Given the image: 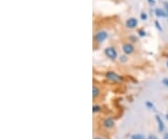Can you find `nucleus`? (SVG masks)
<instances>
[{
  "mask_svg": "<svg viewBox=\"0 0 168 139\" xmlns=\"http://www.w3.org/2000/svg\"><path fill=\"white\" fill-rule=\"evenodd\" d=\"M155 26H156V28H157L158 30H160V31H163L162 25H161V23H159V21H155Z\"/></svg>",
  "mask_w": 168,
  "mask_h": 139,
  "instance_id": "obj_12",
  "label": "nucleus"
},
{
  "mask_svg": "<svg viewBox=\"0 0 168 139\" xmlns=\"http://www.w3.org/2000/svg\"><path fill=\"white\" fill-rule=\"evenodd\" d=\"M138 35H139L140 37H145V36H146L145 30H144V29H139V30H138Z\"/></svg>",
  "mask_w": 168,
  "mask_h": 139,
  "instance_id": "obj_13",
  "label": "nucleus"
},
{
  "mask_svg": "<svg viewBox=\"0 0 168 139\" xmlns=\"http://www.w3.org/2000/svg\"><path fill=\"white\" fill-rule=\"evenodd\" d=\"M106 38H108V33H106L105 31H99V32H97L95 36V39L98 43H101V42L105 41Z\"/></svg>",
  "mask_w": 168,
  "mask_h": 139,
  "instance_id": "obj_1",
  "label": "nucleus"
},
{
  "mask_svg": "<svg viewBox=\"0 0 168 139\" xmlns=\"http://www.w3.org/2000/svg\"><path fill=\"white\" fill-rule=\"evenodd\" d=\"M131 139H145V137L142 134H133Z\"/></svg>",
  "mask_w": 168,
  "mask_h": 139,
  "instance_id": "obj_9",
  "label": "nucleus"
},
{
  "mask_svg": "<svg viewBox=\"0 0 168 139\" xmlns=\"http://www.w3.org/2000/svg\"><path fill=\"white\" fill-rule=\"evenodd\" d=\"M134 46L130 43H126L123 46V51L124 52V53L126 54H131L134 52Z\"/></svg>",
  "mask_w": 168,
  "mask_h": 139,
  "instance_id": "obj_5",
  "label": "nucleus"
},
{
  "mask_svg": "<svg viewBox=\"0 0 168 139\" xmlns=\"http://www.w3.org/2000/svg\"><path fill=\"white\" fill-rule=\"evenodd\" d=\"M166 64H167V66H168V55H167V62H166Z\"/></svg>",
  "mask_w": 168,
  "mask_h": 139,
  "instance_id": "obj_21",
  "label": "nucleus"
},
{
  "mask_svg": "<svg viewBox=\"0 0 168 139\" xmlns=\"http://www.w3.org/2000/svg\"><path fill=\"white\" fill-rule=\"evenodd\" d=\"M98 94H99V89H97L96 87H94L93 88V95H94V97H96Z\"/></svg>",
  "mask_w": 168,
  "mask_h": 139,
  "instance_id": "obj_10",
  "label": "nucleus"
},
{
  "mask_svg": "<svg viewBox=\"0 0 168 139\" xmlns=\"http://www.w3.org/2000/svg\"><path fill=\"white\" fill-rule=\"evenodd\" d=\"M155 15L158 18H162V17H167V14L165 12L164 9H160V8H156L155 9Z\"/></svg>",
  "mask_w": 168,
  "mask_h": 139,
  "instance_id": "obj_6",
  "label": "nucleus"
},
{
  "mask_svg": "<svg viewBox=\"0 0 168 139\" xmlns=\"http://www.w3.org/2000/svg\"><path fill=\"white\" fill-rule=\"evenodd\" d=\"M163 6H164V10H165L167 16H168V2H164L163 3Z\"/></svg>",
  "mask_w": 168,
  "mask_h": 139,
  "instance_id": "obj_14",
  "label": "nucleus"
},
{
  "mask_svg": "<svg viewBox=\"0 0 168 139\" xmlns=\"http://www.w3.org/2000/svg\"><path fill=\"white\" fill-rule=\"evenodd\" d=\"M148 139H158L155 135H153V134H150L149 136H148Z\"/></svg>",
  "mask_w": 168,
  "mask_h": 139,
  "instance_id": "obj_18",
  "label": "nucleus"
},
{
  "mask_svg": "<svg viewBox=\"0 0 168 139\" xmlns=\"http://www.w3.org/2000/svg\"><path fill=\"white\" fill-rule=\"evenodd\" d=\"M147 105L149 107V109H152V107H153V105H152V104H150V102H147Z\"/></svg>",
  "mask_w": 168,
  "mask_h": 139,
  "instance_id": "obj_19",
  "label": "nucleus"
},
{
  "mask_svg": "<svg viewBox=\"0 0 168 139\" xmlns=\"http://www.w3.org/2000/svg\"><path fill=\"white\" fill-rule=\"evenodd\" d=\"M106 78L109 79L110 80H113V81H120L121 79H120V77L119 75H117L116 73L114 72H108L106 73Z\"/></svg>",
  "mask_w": 168,
  "mask_h": 139,
  "instance_id": "obj_4",
  "label": "nucleus"
},
{
  "mask_svg": "<svg viewBox=\"0 0 168 139\" xmlns=\"http://www.w3.org/2000/svg\"><path fill=\"white\" fill-rule=\"evenodd\" d=\"M104 124H105V127L110 128V127H112V126L114 125V121H113L112 119H106L104 121Z\"/></svg>",
  "mask_w": 168,
  "mask_h": 139,
  "instance_id": "obj_8",
  "label": "nucleus"
},
{
  "mask_svg": "<svg viewBox=\"0 0 168 139\" xmlns=\"http://www.w3.org/2000/svg\"><path fill=\"white\" fill-rule=\"evenodd\" d=\"M95 139H101V138H95Z\"/></svg>",
  "mask_w": 168,
  "mask_h": 139,
  "instance_id": "obj_23",
  "label": "nucleus"
},
{
  "mask_svg": "<svg viewBox=\"0 0 168 139\" xmlns=\"http://www.w3.org/2000/svg\"><path fill=\"white\" fill-rule=\"evenodd\" d=\"M166 119H168V114H167V115H166Z\"/></svg>",
  "mask_w": 168,
  "mask_h": 139,
  "instance_id": "obj_22",
  "label": "nucleus"
},
{
  "mask_svg": "<svg viewBox=\"0 0 168 139\" xmlns=\"http://www.w3.org/2000/svg\"><path fill=\"white\" fill-rule=\"evenodd\" d=\"M148 2L151 6H154V5H155V0H148Z\"/></svg>",
  "mask_w": 168,
  "mask_h": 139,
  "instance_id": "obj_16",
  "label": "nucleus"
},
{
  "mask_svg": "<svg viewBox=\"0 0 168 139\" xmlns=\"http://www.w3.org/2000/svg\"><path fill=\"white\" fill-rule=\"evenodd\" d=\"M164 139H168V134H166L164 135Z\"/></svg>",
  "mask_w": 168,
  "mask_h": 139,
  "instance_id": "obj_20",
  "label": "nucleus"
},
{
  "mask_svg": "<svg viewBox=\"0 0 168 139\" xmlns=\"http://www.w3.org/2000/svg\"><path fill=\"white\" fill-rule=\"evenodd\" d=\"M105 55L108 56L109 58H110V59H112V60H115V59L117 58V56H118L116 50H115L114 48H112V47L106 48V49L105 50Z\"/></svg>",
  "mask_w": 168,
  "mask_h": 139,
  "instance_id": "obj_2",
  "label": "nucleus"
},
{
  "mask_svg": "<svg viewBox=\"0 0 168 139\" xmlns=\"http://www.w3.org/2000/svg\"><path fill=\"white\" fill-rule=\"evenodd\" d=\"M137 24H138V21H137L136 18L134 17H131L129 19L126 20V23H125V25L127 28H130V29H134L137 26Z\"/></svg>",
  "mask_w": 168,
  "mask_h": 139,
  "instance_id": "obj_3",
  "label": "nucleus"
},
{
  "mask_svg": "<svg viewBox=\"0 0 168 139\" xmlns=\"http://www.w3.org/2000/svg\"><path fill=\"white\" fill-rule=\"evenodd\" d=\"M93 110H94V112H97V111H99V110H100V106H99V105H95Z\"/></svg>",
  "mask_w": 168,
  "mask_h": 139,
  "instance_id": "obj_15",
  "label": "nucleus"
},
{
  "mask_svg": "<svg viewBox=\"0 0 168 139\" xmlns=\"http://www.w3.org/2000/svg\"><path fill=\"white\" fill-rule=\"evenodd\" d=\"M156 120L158 122V128H159V131L160 132H163L164 130V124H163V119H161V117L159 115L156 116Z\"/></svg>",
  "mask_w": 168,
  "mask_h": 139,
  "instance_id": "obj_7",
  "label": "nucleus"
},
{
  "mask_svg": "<svg viewBox=\"0 0 168 139\" xmlns=\"http://www.w3.org/2000/svg\"><path fill=\"white\" fill-rule=\"evenodd\" d=\"M140 18H141V20L146 21V20L148 19V15H147V13H146V12H142V13L140 14Z\"/></svg>",
  "mask_w": 168,
  "mask_h": 139,
  "instance_id": "obj_11",
  "label": "nucleus"
},
{
  "mask_svg": "<svg viewBox=\"0 0 168 139\" xmlns=\"http://www.w3.org/2000/svg\"><path fill=\"white\" fill-rule=\"evenodd\" d=\"M163 83L164 85H166V86L168 87V79H164V80H163Z\"/></svg>",
  "mask_w": 168,
  "mask_h": 139,
  "instance_id": "obj_17",
  "label": "nucleus"
}]
</instances>
